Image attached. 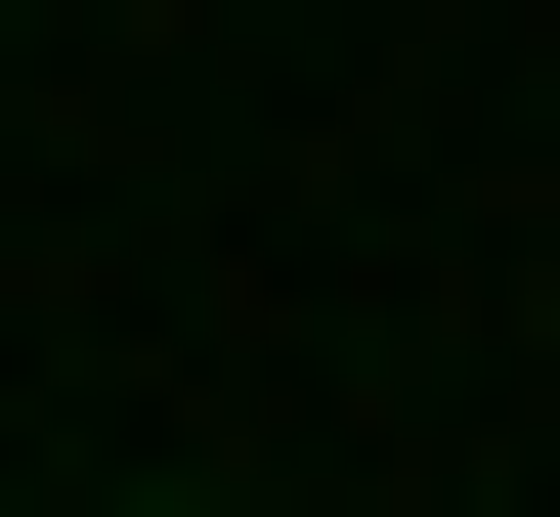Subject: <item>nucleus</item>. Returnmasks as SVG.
<instances>
[]
</instances>
